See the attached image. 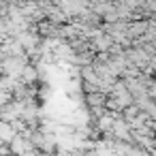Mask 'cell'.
<instances>
[{
    "label": "cell",
    "mask_w": 156,
    "mask_h": 156,
    "mask_svg": "<svg viewBox=\"0 0 156 156\" xmlns=\"http://www.w3.org/2000/svg\"><path fill=\"white\" fill-rule=\"evenodd\" d=\"M90 43H92V47H94L96 54H109V49L113 47V39H111L103 28H101V32H98Z\"/></svg>",
    "instance_id": "cell-1"
},
{
    "label": "cell",
    "mask_w": 156,
    "mask_h": 156,
    "mask_svg": "<svg viewBox=\"0 0 156 156\" xmlns=\"http://www.w3.org/2000/svg\"><path fill=\"white\" fill-rule=\"evenodd\" d=\"M150 20H139V22H128V30H126V37L128 39H133V41H137V39H141L147 30H150Z\"/></svg>",
    "instance_id": "cell-2"
},
{
    "label": "cell",
    "mask_w": 156,
    "mask_h": 156,
    "mask_svg": "<svg viewBox=\"0 0 156 156\" xmlns=\"http://www.w3.org/2000/svg\"><path fill=\"white\" fill-rule=\"evenodd\" d=\"M107 94H103V92H92V94H86V105L90 107V111L92 109H107Z\"/></svg>",
    "instance_id": "cell-3"
},
{
    "label": "cell",
    "mask_w": 156,
    "mask_h": 156,
    "mask_svg": "<svg viewBox=\"0 0 156 156\" xmlns=\"http://www.w3.org/2000/svg\"><path fill=\"white\" fill-rule=\"evenodd\" d=\"M15 137H17V130L13 128V124L2 122V126H0V139H2V143H5V145H9Z\"/></svg>",
    "instance_id": "cell-4"
},
{
    "label": "cell",
    "mask_w": 156,
    "mask_h": 156,
    "mask_svg": "<svg viewBox=\"0 0 156 156\" xmlns=\"http://www.w3.org/2000/svg\"><path fill=\"white\" fill-rule=\"evenodd\" d=\"M37 79H39V69H37V66H34V64H28V66H26V71H24V75H22V79H20V81H22V83H24V86H30V88H32V83H34V81H37Z\"/></svg>",
    "instance_id": "cell-5"
},
{
    "label": "cell",
    "mask_w": 156,
    "mask_h": 156,
    "mask_svg": "<svg viewBox=\"0 0 156 156\" xmlns=\"http://www.w3.org/2000/svg\"><path fill=\"white\" fill-rule=\"evenodd\" d=\"M139 113H141V109H139L137 105H130V107H126V109L122 111V115H124V120H126V122H130V120L139 118Z\"/></svg>",
    "instance_id": "cell-6"
},
{
    "label": "cell",
    "mask_w": 156,
    "mask_h": 156,
    "mask_svg": "<svg viewBox=\"0 0 156 156\" xmlns=\"http://www.w3.org/2000/svg\"><path fill=\"white\" fill-rule=\"evenodd\" d=\"M147 94H150L152 101H156V79L150 81V86H147Z\"/></svg>",
    "instance_id": "cell-7"
},
{
    "label": "cell",
    "mask_w": 156,
    "mask_h": 156,
    "mask_svg": "<svg viewBox=\"0 0 156 156\" xmlns=\"http://www.w3.org/2000/svg\"><path fill=\"white\" fill-rule=\"evenodd\" d=\"M28 2H34V5H45V2H49V0H28Z\"/></svg>",
    "instance_id": "cell-8"
}]
</instances>
